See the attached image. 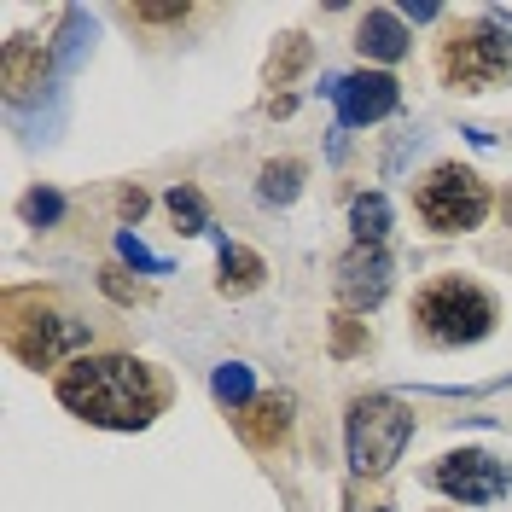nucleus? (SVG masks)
I'll return each instance as SVG.
<instances>
[{
  "label": "nucleus",
  "instance_id": "a211bd4d",
  "mask_svg": "<svg viewBox=\"0 0 512 512\" xmlns=\"http://www.w3.org/2000/svg\"><path fill=\"white\" fill-rule=\"evenodd\" d=\"M216 396H227V402H251V373H245V367H222V373H216Z\"/></svg>",
  "mask_w": 512,
  "mask_h": 512
},
{
  "label": "nucleus",
  "instance_id": "423d86ee",
  "mask_svg": "<svg viewBox=\"0 0 512 512\" xmlns=\"http://www.w3.org/2000/svg\"><path fill=\"white\" fill-rule=\"evenodd\" d=\"M437 489L454 495V501H466V507H483V501H501L512 489V466L495 460V454H483V448H460V454H448L437 466Z\"/></svg>",
  "mask_w": 512,
  "mask_h": 512
},
{
  "label": "nucleus",
  "instance_id": "20e7f679",
  "mask_svg": "<svg viewBox=\"0 0 512 512\" xmlns=\"http://www.w3.org/2000/svg\"><path fill=\"white\" fill-rule=\"evenodd\" d=\"M414 437V414L390 396H361L350 408V466L355 472H384L390 460H402V448Z\"/></svg>",
  "mask_w": 512,
  "mask_h": 512
},
{
  "label": "nucleus",
  "instance_id": "4468645a",
  "mask_svg": "<svg viewBox=\"0 0 512 512\" xmlns=\"http://www.w3.org/2000/svg\"><path fill=\"white\" fill-rule=\"evenodd\" d=\"M297 187H303V163H268V169H262V198H268V204H291V198H297Z\"/></svg>",
  "mask_w": 512,
  "mask_h": 512
},
{
  "label": "nucleus",
  "instance_id": "aec40b11",
  "mask_svg": "<svg viewBox=\"0 0 512 512\" xmlns=\"http://www.w3.org/2000/svg\"><path fill=\"white\" fill-rule=\"evenodd\" d=\"M187 18V0L181 6H140V24H181Z\"/></svg>",
  "mask_w": 512,
  "mask_h": 512
},
{
  "label": "nucleus",
  "instance_id": "9b49d317",
  "mask_svg": "<svg viewBox=\"0 0 512 512\" xmlns=\"http://www.w3.org/2000/svg\"><path fill=\"white\" fill-rule=\"evenodd\" d=\"M361 53H373V59H402L408 53V30H402V18L396 12H367L361 18Z\"/></svg>",
  "mask_w": 512,
  "mask_h": 512
},
{
  "label": "nucleus",
  "instance_id": "f257e3e1",
  "mask_svg": "<svg viewBox=\"0 0 512 512\" xmlns=\"http://www.w3.org/2000/svg\"><path fill=\"white\" fill-rule=\"evenodd\" d=\"M59 402L70 414L111 425V431H140L158 414V384L128 355H82L59 373Z\"/></svg>",
  "mask_w": 512,
  "mask_h": 512
},
{
  "label": "nucleus",
  "instance_id": "dca6fc26",
  "mask_svg": "<svg viewBox=\"0 0 512 512\" xmlns=\"http://www.w3.org/2000/svg\"><path fill=\"white\" fill-rule=\"evenodd\" d=\"M35 47L30 41H6V88H12V94H24V88H30V70H35Z\"/></svg>",
  "mask_w": 512,
  "mask_h": 512
},
{
  "label": "nucleus",
  "instance_id": "7ed1b4c3",
  "mask_svg": "<svg viewBox=\"0 0 512 512\" xmlns=\"http://www.w3.org/2000/svg\"><path fill=\"white\" fill-rule=\"evenodd\" d=\"M443 76L454 88H466V94H483V88L507 82L512 76V30L501 18H483L466 35H454L443 47Z\"/></svg>",
  "mask_w": 512,
  "mask_h": 512
},
{
  "label": "nucleus",
  "instance_id": "6e6552de",
  "mask_svg": "<svg viewBox=\"0 0 512 512\" xmlns=\"http://www.w3.org/2000/svg\"><path fill=\"white\" fill-rule=\"evenodd\" d=\"M88 344V326L82 320H64V315H35L18 338H12V350L24 355L30 367H53L59 355H70V350H82Z\"/></svg>",
  "mask_w": 512,
  "mask_h": 512
},
{
  "label": "nucleus",
  "instance_id": "9d476101",
  "mask_svg": "<svg viewBox=\"0 0 512 512\" xmlns=\"http://www.w3.org/2000/svg\"><path fill=\"white\" fill-rule=\"evenodd\" d=\"M286 425H291V402H286V396L251 402V408L239 414V431H245V443H251V448H274L280 437H286Z\"/></svg>",
  "mask_w": 512,
  "mask_h": 512
},
{
  "label": "nucleus",
  "instance_id": "412c9836",
  "mask_svg": "<svg viewBox=\"0 0 512 512\" xmlns=\"http://www.w3.org/2000/svg\"><path fill=\"white\" fill-rule=\"evenodd\" d=\"M355 344H361V326H350V320H344V326H338V338H332V350H338V355H350Z\"/></svg>",
  "mask_w": 512,
  "mask_h": 512
},
{
  "label": "nucleus",
  "instance_id": "f8f14e48",
  "mask_svg": "<svg viewBox=\"0 0 512 512\" xmlns=\"http://www.w3.org/2000/svg\"><path fill=\"white\" fill-rule=\"evenodd\" d=\"M350 227H355V239H361V245H379L384 233H390V204H384L379 192H361V198H355V210H350Z\"/></svg>",
  "mask_w": 512,
  "mask_h": 512
},
{
  "label": "nucleus",
  "instance_id": "0eeeda50",
  "mask_svg": "<svg viewBox=\"0 0 512 512\" xmlns=\"http://www.w3.org/2000/svg\"><path fill=\"white\" fill-rule=\"evenodd\" d=\"M332 99H338L344 123H379V117L396 111L402 88H396V76H384V70H361V76H344V82L332 88Z\"/></svg>",
  "mask_w": 512,
  "mask_h": 512
},
{
  "label": "nucleus",
  "instance_id": "5701e85b",
  "mask_svg": "<svg viewBox=\"0 0 512 512\" xmlns=\"http://www.w3.org/2000/svg\"><path fill=\"white\" fill-rule=\"evenodd\" d=\"M379 512H384V507H379Z\"/></svg>",
  "mask_w": 512,
  "mask_h": 512
},
{
  "label": "nucleus",
  "instance_id": "4be33fe9",
  "mask_svg": "<svg viewBox=\"0 0 512 512\" xmlns=\"http://www.w3.org/2000/svg\"><path fill=\"white\" fill-rule=\"evenodd\" d=\"M123 216H128V222H140V216H146V192H123Z\"/></svg>",
  "mask_w": 512,
  "mask_h": 512
},
{
  "label": "nucleus",
  "instance_id": "f3484780",
  "mask_svg": "<svg viewBox=\"0 0 512 512\" xmlns=\"http://www.w3.org/2000/svg\"><path fill=\"white\" fill-rule=\"evenodd\" d=\"M303 64H309V41H303V35H286V53L268 64V82H274V88H286Z\"/></svg>",
  "mask_w": 512,
  "mask_h": 512
},
{
  "label": "nucleus",
  "instance_id": "6ab92c4d",
  "mask_svg": "<svg viewBox=\"0 0 512 512\" xmlns=\"http://www.w3.org/2000/svg\"><path fill=\"white\" fill-rule=\"evenodd\" d=\"M24 216H30V222H59V198H53V192H30Z\"/></svg>",
  "mask_w": 512,
  "mask_h": 512
},
{
  "label": "nucleus",
  "instance_id": "2eb2a0df",
  "mask_svg": "<svg viewBox=\"0 0 512 512\" xmlns=\"http://www.w3.org/2000/svg\"><path fill=\"white\" fill-rule=\"evenodd\" d=\"M169 216H175V233H204V198L192 187L169 192Z\"/></svg>",
  "mask_w": 512,
  "mask_h": 512
},
{
  "label": "nucleus",
  "instance_id": "ddd939ff",
  "mask_svg": "<svg viewBox=\"0 0 512 512\" xmlns=\"http://www.w3.org/2000/svg\"><path fill=\"white\" fill-rule=\"evenodd\" d=\"M262 280V256L245 245H222V291H251Z\"/></svg>",
  "mask_w": 512,
  "mask_h": 512
},
{
  "label": "nucleus",
  "instance_id": "39448f33",
  "mask_svg": "<svg viewBox=\"0 0 512 512\" xmlns=\"http://www.w3.org/2000/svg\"><path fill=\"white\" fill-rule=\"evenodd\" d=\"M419 216H425V227H437V233H472L489 216V192H483V181L472 169L437 163L419 181Z\"/></svg>",
  "mask_w": 512,
  "mask_h": 512
},
{
  "label": "nucleus",
  "instance_id": "f03ea898",
  "mask_svg": "<svg viewBox=\"0 0 512 512\" xmlns=\"http://www.w3.org/2000/svg\"><path fill=\"white\" fill-rule=\"evenodd\" d=\"M419 326L437 344H478L495 326V303L472 280H437V286L419 291Z\"/></svg>",
  "mask_w": 512,
  "mask_h": 512
},
{
  "label": "nucleus",
  "instance_id": "1a4fd4ad",
  "mask_svg": "<svg viewBox=\"0 0 512 512\" xmlns=\"http://www.w3.org/2000/svg\"><path fill=\"white\" fill-rule=\"evenodd\" d=\"M384 291H390V256L379 245H361L355 256H344V268H338V297L350 303V309H373Z\"/></svg>",
  "mask_w": 512,
  "mask_h": 512
}]
</instances>
